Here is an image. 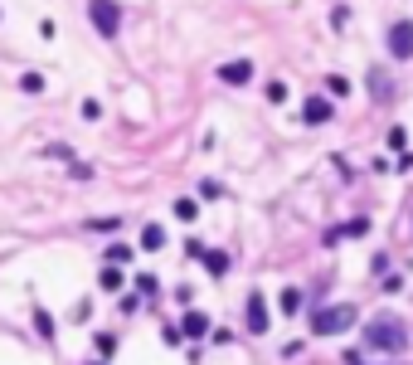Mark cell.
Instances as JSON below:
<instances>
[{
	"instance_id": "obj_4",
	"label": "cell",
	"mask_w": 413,
	"mask_h": 365,
	"mask_svg": "<svg viewBox=\"0 0 413 365\" xmlns=\"http://www.w3.org/2000/svg\"><path fill=\"white\" fill-rule=\"evenodd\" d=\"M389 54L394 59H413V20H394L389 25Z\"/></svg>"
},
{
	"instance_id": "obj_18",
	"label": "cell",
	"mask_w": 413,
	"mask_h": 365,
	"mask_svg": "<svg viewBox=\"0 0 413 365\" xmlns=\"http://www.w3.org/2000/svg\"><path fill=\"white\" fill-rule=\"evenodd\" d=\"M34 327H39V336H54V322H49V311H34Z\"/></svg>"
},
{
	"instance_id": "obj_11",
	"label": "cell",
	"mask_w": 413,
	"mask_h": 365,
	"mask_svg": "<svg viewBox=\"0 0 413 365\" xmlns=\"http://www.w3.org/2000/svg\"><path fill=\"white\" fill-rule=\"evenodd\" d=\"M365 229H370V220H365V215H355V220H350L345 229H336V234H331V244H336L340 234H365Z\"/></svg>"
},
{
	"instance_id": "obj_3",
	"label": "cell",
	"mask_w": 413,
	"mask_h": 365,
	"mask_svg": "<svg viewBox=\"0 0 413 365\" xmlns=\"http://www.w3.org/2000/svg\"><path fill=\"white\" fill-rule=\"evenodd\" d=\"M88 15H92V30H97L102 39H112V34L122 30V5H117V0H92Z\"/></svg>"
},
{
	"instance_id": "obj_10",
	"label": "cell",
	"mask_w": 413,
	"mask_h": 365,
	"mask_svg": "<svg viewBox=\"0 0 413 365\" xmlns=\"http://www.w3.org/2000/svg\"><path fill=\"white\" fill-rule=\"evenodd\" d=\"M141 244H146V248H161V244H166V229H161V224H146V229H141Z\"/></svg>"
},
{
	"instance_id": "obj_8",
	"label": "cell",
	"mask_w": 413,
	"mask_h": 365,
	"mask_svg": "<svg viewBox=\"0 0 413 365\" xmlns=\"http://www.w3.org/2000/svg\"><path fill=\"white\" fill-rule=\"evenodd\" d=\"M180 331H185V336H204V331H210V317H204V311H185Z\"/></svg>"
},
{
	"instance_id": "obj_6",
	"label": "cell",
	"mask_w": 413,
	"mask_h": 365,
	"mask_svg": "<svg viewBox=\"0 0 413 365\" xmlns=\"http://www.w3.org/2000/svg\"><path fill=\"white\" fill-rule=\"evenodd\" d=\"M219 78L234 83V88H243V83L253 78V64H248V59H229V64H219Z\"/></svg>"
},
{
	"instance_id": "obj_17",
	"label": "cell",
	"mask_w": 413,
	"mask_h": 365,
	"mask_svg": "<svg viewBox=\"0 0 413 365\" xmlns=\"http://www.w3.org/2000/svg\"><path fill=\"white\" fill-rule=\"evenodd\" d=\"M102 287H108V292H117V287H122V273H117L112 263H108V268H102Z\"/></svg>"
},
{
	"instance_id": "obj_2",
	"label": "cell",
	"mask_w": 413,
	"mask_h": 365,
	"mask_svg": "<svg viewBox=\"0 0 413 365\" xmlns=\"http://www.w3.org/2000/svg\"><path fill=\"white\" fill-rule=\"evenodd\" d=\"M312 327H316L321 336H340L345 327H355V307H350V302H336V307H316Z\"/></svg>"
},
{
	"instance_id": "obj_19",
	"label": "cell",
	"mask_w": 413,
	"mask_h": 365,
	"mask_svg": "<svg viewBox=\"0 0 413 365\" xmlns=\"http://www.w3.org/2000/svg\"><path fill=\"white\" fill-rule=\"evenodd\" d=\"M20 88H25V93H39V88H44V78H39V73H25V78H20Z\"/></svg>"
},
{
	"instance_id": "obj_12",
	"label": "cell",
	"mask_w": 413,
	"mask_h": 365,
	"mask_svg": "<svg viewBox=\"0 0 413 365\" xmlns=\"http://www.w3.org/2000/svg\"><path fill=\"white\" fill-rule=\"evenodd\" d=\"M297 307H301V292H297V287H282V311H287V317H292Z\"/></svg>"
},
{
	"instance_id": "obj_13",
	"label": "cell",
	"mask_w": 413,
	"mask_h": 365,
	"mask_svg": "<svg viewBox=\"0 0 413 365\" xmlns=\"http://www.w3.org/2000/svg\"><path fill=\"white\" fill-rule=\"evenodd\" d=\"M326 93H331V97H345V93H350V83H345L340 73H331V78H326Z\"/></svg>"
},
{
	"instance_id": "obj_9",
	"label": "cell",
	"mask_w": 413,
	"mask_h": 365,
	"mask_svg": "<svg viewBox=\"0 0 413 365\" xmlns=\"http://www.w3.org/2000/svg\"><path fill=\"white\" fill-rule=\"evenodd\" d=\"M204 268H210L214 278H224V273H229V253H219V248H204Z\"/></svg>"
},
{
	"instance_id": "obj_15",
	"label": "cell",
	"mask_w": 413,
	"mask_h": 365,
	"mask_svg": "<svg viewBox=\"0 0 413 365\" xmlns=\"http://www.w3.org/2000/svg\"><path fill=\"white\" fill-rule=\"evenodd\" d=\"M175 215H180V220H185V224H190V220H195V215H199V204H195V200H175Z\"/></svg>"
},
{
	"instance_id": "obj_14",
	"label": "cell",
	"mask_w": 413,
	"mask_h": 365,
	"mask_svg": "<svg viewBox=\"0 0 413 365\" xmlns=\"http://www.w3.org/2000/svg\"><path fill=\"white\" fill-rule=\"evenodd\" d=\"M403 146H408V132H403V127H389V151L403 156Z\"/></svg>"
},
{
	"instance_id": "obj_20",
	"label": "cell",
	"mask_w": 413,
	"mask_h": 365,
	"mask_svg": "<svg viewBox=\"0 0 413 365\" xmlns=\"http://www.w3.org/2000/svg\"><path fill=\"white\" fill-rule=\"evenodd\" d=\"M268 102H287V83H268Z\"/></svg>"
},
{
	"instance_id": "obj_5",
	"label": "cell",
	"mask_w": 413,
	"mask_h": 365,
	"mask_svg": "<svg viewBox=\"0 0 413 365\" xmlns=\"http://www.w3.org/2000/svg\"><path fill=\"white\" fill-rule=\"evenodd\" d=\"M243 317H248V331H253V336H263V331H268V302H263V292H248Z\"/></svg>"
},
{
	"instance_id": "obj_7",
	"label": "cell",
	"mask_w": 413,
	"mask_h": 365,
	"mask_svg": "<svg viewBox=\"0 0 413 365\" xmlns=\"http://www.w3.org/2000/svg\"><path fill=\"white\" fill-rule=\"evenodd\" d=\"M301 117L312 122V127H316V122H331V97H306V108H301Z\"/></svg>"
},
{
	"instance_id": "obj_16",
	"label": "cell",
	"mask_w": 413,
	"mask_h": 365,
	"mask_svg": "<svg viewBox=\"0 0 413 365\" xmlns=\"http://www.w3.org/2000/svg\"><path fill=\"white\" fill-rule=\"evenodd\" d=\"M127 258H132V248H127V244H112V248H108V263H112V268H117V263H127Z\"/></svg>"
},
{
	"instance_id": "obj_1",
	"label": "cell",
	"mask_w": 413,
	"mask_h": 365,
	"mask_svg": "<svg viewBox=\"0 0 413 365\" xmlns=\"http://www.w3.org/2000/svg\"><path fill=\"white\" fill-rule=\"evenodd\" d=\"M365 346L399 355V351H408V331H403V322H394V317H375V322L365 327Z\"/></svg>"
}]
</instances>
